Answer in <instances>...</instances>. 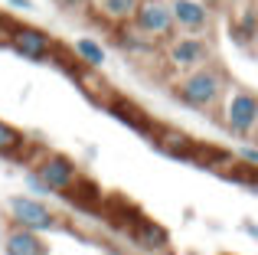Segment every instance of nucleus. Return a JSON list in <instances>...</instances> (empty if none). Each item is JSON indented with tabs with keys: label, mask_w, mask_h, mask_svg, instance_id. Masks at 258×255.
I'll return each mask as SVG.
<instances>
[{
	"label": "nucleus",
	"mask_w": 258,
	"mask_h": 255,
	"mask_svg": "<svg viewBox=\"0 0 258 255\" xmlns=\"http://www.w3.org/2000/svg\"><path fill=\"white\" fill-rule=\"evenodd\" d=\"M4 255H49V245L43 242V236L23 226H10L4 236Z\"/></svg>",
	"instance_id": "9d476101"
},
{
	"label": "nucleus",
	"mask_w": 258,
	"mask_h": 255,
	"mask_svg": "<svg viewBox=\"0 0 258 255\" xmlns=\"http://www.w3.org/2000/svg\"><path fill=\"white\" fill-rule=\"evenodd\" d=\"M151 144L157 147L160 154L173 157V160H193V154H196V141L189 138V134L176 131V128H160V124H154Z\"/></svg>",
	"instance_id": "1a4fd4ad"
},
{
	"label": "nucleus",
	"mask_w": 258,
	"mask_h": 255,
	"mask_svg": "<svg viewBox=\"0 0 258 255\" xmlns=\"http://www.w3.org/2000/svg\"><path fill=\"white\" fill-rule=\"evenodd\" d=\"M226 85H229L226 72H222L219 66L206 62V66H196V69H189V72L173 76V95H176V102L186 105V108L213 115L219 98H222V92H226Z\"/></svg>",
	"instance_id": "f257e3e1"
},
{
	"label": "nucleus",
	"mask_w": 258,
	"mask_h": 255,
	"mask_svg": "<svg viewBox=\"0 0 258 255\" xmlns=\"http://www.w3.org/2000/svg\"><path fill=\"white\" fill-rule=\"evenodd\" d=\"M118 46L127 52V56H138V59L157 56V43L147 39V36H141L131 23H118Z\"/></svg>",
	"instance_id": "4468645a"
},
{
	"label": "nucleus",
	"mask_w": 258,
	"mask_h": 255,
	"mask_svg": "<svg viewBox=\"0 0 258 255\" xmlns=\"http://www.w3.org/2000/svg\"><path fill=\"white\" fill-rule=\"evenodd\" d=\"M222 255H229V252H222Z\"/></svg>",
	"instance_id": "b1692460"
},
{
	"label": "nucleus",
	"mask_w": 258,
	"mask_h": 255,
	"mask_svg": "<svg viewBox=\"0 0 258 255\" xmlns=\"http://www.w3.org/2000/svg\"><path fill=\"white\" fill-rule=\"evenodd\" d=\"M26 186H30V190L36 193V197H49V190H46V186L39 183V177H36V173H33V170L26 173Z\"/></svg>",
	"instance_id": "6ab92c4d"
},
{
	"label": "nucleus",
	"mask_w": 258,
	"mask_h": 255,
	"mask_svg": "<svg viewBox=\"0 0 258 255\" xmlns=\"http://www.w3.org/2000/svg\"><path fill=\"white\" fill-rule=\"evenodd\" d=\"M200 4H206V7H209V10H213V7H219V4H222V0H200Z\"/></svg>",
	"instance_id": "5701e85b"
},
{
	"label": "nucleus",
	"mask_w": 258,
	"mask_h": 255,
	"mask_svg": "<svg viewBox=\"0 0 258 255\" xmlns=\"http://www.w3.org/2000/svg\"><path fill=\"white\" fill-rule=\"evenodd\" d=\"M7 4L13 7V10H20V13H33L36 7H33V0H7Z\"/></svg>",
	"instance_id": "aec40b11"
},
{
	"label": "nucleus",
	"mask_w": 258,
	"mask_h": 255,
	"mask_svg": "<svg viewBox=\"0 0 258 255\" xmlns=\"http://www.w3.org/2000/svg\"><path fill=\"white\" fill-rule=\"evenodd\" d=\"M131 239H134V242H138L144 252H167V249H170V232H167L160 223L144 219V216H138V219L131 223Z\"/></svg>",
	"instance_id": "9b49d317"
},
{
	"label": "nucleus",
	"mask_w": 258,
	"mask_h": 255,
	"mask_svg": "<svg viewBox=\"0 0 258 255\" xmlns=\"http://www.w3.org/2000/svg\"><path fill=\"white\" fill-rule=\"evenodd\" d=\"M157 56L164 62V69H170L173 76L189 72L196 66H206L213 59V46L206 36H193V33H173L170 39L157 46Z\"/></svg>",
	"instance_id": "7ed1b4c3"
},
{
	"label": "nucleus",
	"mask_w": 258,
	"mask_h": 255,
	"mask_svg": "<svg viewBox=\"0 0 258 255\" xmlns=\"http://www.w3.org/2000/svg\"><path fill=\"white\" fill-rule=\"evenodd\" d=\"M213 115L226 134H232L239 141H252L258 131V98L252 89H242V85L229 82Z\"/></svg>",
	"instance_id": "f03ea898"
},
{
	"label": "nucleus",
	"mask_w": 258,
	"mask_h": 255,
	"mask_svg": "<svg viewBox=\"0 0 258 255\" xmlns=\"http://www.w3.org/2000/svg\"><path fill=\"white\" fill-rule=\"evenodd\" d=\"M66 4H69V7H79V10H82V7H88V0H66Z\"/></svg>",
	"instance_id": "4be33fe9"
},
{
	"label": "nucleus",
	"mask_w": 258,
	"mask_h": 255,
	"mask_svg": "<svg viewBox=\"0 0 258 255\" xmlns=\"http://www.w3.org/2000/svg\"><path fill=\"white\" fill-rule=\"evenodd\" d=\"M245 232H248L252 239H258V229H255V223H245Z\"/></svg>",
	"instance_id": "412c9836"
},
{
	"label": "nucleus",
	"mask_w": 258,
	"mask_h": 255,
	"mask_svg": "<svg viewBox=\"0 0 258 255\" xmlns=\"http://www.w3.org/2000/svg\"><path fill=\"white\" fill-rule=\"evenodd\" d=\"M127 23H131L141 36L154 39L157 46L176 33L167 0H138V7H134V13H131V20H127Z\"/></svg>",
	"instance_id": "0eeeda50"
},
{
	"label": "nucleus",
	"mask_w": 258,
	"mask_h": 255,
	"mask_svg": "<svg viewBox=\"0 0 258 255\" xmlns=\"http://www.w3.org/2000/svg\"><path fill=\"white\" fill-rule=\"evenodd\" d=\"M173 17V30L176 33H193V36H206L213 26V13L206 4L200 0H167Z\"/></svg>",
	"instance_id": "6e6552de"
},
{
	"label": "nucleus",
	"mask_w": 258,
	"mask_h": 255,
	"mask_svg": "<svg viewBox=\"0 0 258 255\" xmlns=\"http://www.w3.org/2000/svg\"><path fill=\"white\" fill-rule=\"evenodd\" d=\"M105 108L111 111L114 118H118L121 124H127V128H134L138 134H144V138H151V131H154V121L144 115V111L138 108L134 102H127V98H121V95H111L105 102Z\"/></svg>",
	"instance_id": "f8f14e48"
},
{
	"label": "nucleus",
	"mask_w": 258,
	"mask_h": 255,
	"mask_svg": "<svg viewBox=\"0 0 258 255\" xmlns=\"http://www.w3.org/2000/svg\"><path fill=\"white\" fill-rule=\"evenodd\" d=\"M98 4V13H105L108 23H127L134 13V7H138V0H95Z\"/></svg>",
	"instance_id": "f3484780"
},
{
	"label": "nucleus",
	"mask_w": 258,
	"mask_h": 255,
	"mask_svg": "<svg viewBox=\"0 0 258 255\" xmlns=\"http://www.w3.org/2000/svg\"><path fill=\"white\" fill-rule=\"evenodd\" d=\"M239 157H242V164H252V167H258V147L252 144V141H245V144L239 147Z\"/></svg>",
	"instance_id": "a211bd4d"
},
{
	"label": "nucleus",
	"mask_w": 258,
	"mask_h": 255,
	"mask_svg": "<svg viewBox=\"0 0 258 255\" xmlns=\"http://www.w3.org/2000/svg\"><path fill=\"white\" fill-rule=\"evenodd\" d=\"M66 72H69V76L82 85V92L92 98V102H101V105H105L108 98L114 95V92L105 85V79H101V69H88V66H82V62H79V66L69 62V66H66Z\"/></svg>",
	"instance_id": "ddd939ff"
},
{
	"label": "nucleus",
	"mask_w": 258,
	"mask_h": 255,
	"mask_svg": "<svg viewBox=\"0 0 258 255\" xmlns=\"http://www.w3.org/2000/svg\"><path fill=\"white\" fill-rule=\"evenodd\" d=\"M7 46H10L20 59H26V62H49V59H56V52H59L56 39H52L46 30H39V26H33V23H17V20L10 23Z\"/></svg>",
	"instance_id": "39448f33"
},
{
	"label": "nucleus",
	"mask_w": 258,
	"mask_h": 255,
	"mask_svg": "<svg viewBox=\"0 0 258 255\" xmlns=\"http://www.w3.org/2000/svg\"><path fill=\"white\" fill-rule=\"evenodd\" d=\"M72 52H76V59L82 66H88V69H101V66H105V59H108L105 46H101L98 39H92V36L76 39V43H72Z\"/></svg>",
	"instance_id": "dca6fc26"
},
{
	"label": "nucleus",
	"mask_w": 258,
	"mask_h": 255,
	"mask_svg": "<svg viewBox=\"0 0 258 255\" xmlns=\"http://www.w3.org/2000/svg\"><path fill=\"white\" fill-rule=\"evenodd\" d=\"M26 134L20 128H13L10 121H0V157H13V160H23L26 157Z\"/></svg>",
	"instance_id": "2eb2a0df"
},
{
	"label": "nucleus",
	"mask_w": 258,
	"mask_h": 255,
	"mask_svg": "<svg viewBox=\"0 0 258 255\" xmlns=\"http://www.w3.org/2000/svg\"><path fill=\"white\" fill-rule=\"evenodd\" d=\"M33 173H36L39 183L49 190V197L52 193L69 197V193L79 186V180H82L79 164L72 157H66V154H59V151H43L39 154V160L33 164Z\"/></svg>",
	"instance_id": "20e7f679"
},
{
	"label": "nucleus",
	"mask_w": 258,
	"mask_h": 255,
	"mask_svg": "<svg viewBox=\"0 0 258 255\" xmlns=\"http://www.w3.org/2000/svg\"><path fill=\"white\" fill-rule=\"evenodd\" d=\"M7 216H10V226H23V229L33 232H56L62 229V219H59L56 210H49L46 203L33 197H10L7 200Z\"/></svg>",
	"instance_id": "423d86ee"
}]
</instances>
